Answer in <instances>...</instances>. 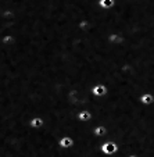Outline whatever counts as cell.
Here are the masks:
<instances>
[{
    "label": "cell",
    "mask_w": 154,
    "mask_h": 157,
    "mask_svg": "<svg viewBox=\"0 0 154 157\" xmlns=\"http://www.w3.org/2000/svg\"><path fill=\"white\" fill-rule=\"evenodd\" d=\"M77 120L79 122H89L92 120V113L88 111V110H82V111H78L77 113Z\"/></svg>",
    "instance_id": "5b68a950"
},
{
    "label": "cell",
    "mask_w": 154,
    "mask_h": 157,
    "mask_svg": "<svg viewBox=\"0 0 154 157\" xmlns=\"http://www.w3.org/2000/svg\"><path fill=\"white\" fill-rule=\"evenodd\" d=\"M107 128L104 127V125H97V127L93 128V135H95L96 138H100V136H106L107 135Z\"/></svg>",
    "instance_id": "8992f818"
},
{
    "label": "cell",
    "mask_w": 154,
    "mask_h": 157,
    "mask_svg": "<svg viewBox=\"0 0 154 157\" xmlns=\"http://www.w3.org/2000/svg\"><path fill=\"white\" fill-rule=\"evenodd\" d=\"M108 42L111 44H121L122 42H124V38H122V35H119V33H111V35L108 36Z\"/></svg>",
    "instance_id": "52a82bcc"
},
{
    "label": "cell",
    "mask_w": 154,
    "mask_h": 157,
    "mask_svg": "<svg viewBox=\"0 0 154 157\" xmlns=\"http://www.w3.org/2000/svg\"><path fill=\"white\" fill-rule=\"evenodd\" d=\"M74 145H75V140H74V138L69 136V135H62V136H60L58 140H57V146L61 149H71Z\"/></svg>",
    "instance_id": "7a4b0ae2"
},
{
    "label": "cell",
    "mask_w": 154,
    "mask_h": 157,
    "mask_svg": "<svg viewBox=\"0 0 154 157\" xmlns=\"http://www.w3.org/2000/svg\"><path fill=\"white\" fill-rule=\"evenodd\" d=\"M100 150L104 156H115L119 150V146L113 140H107L100 145Z\"/></svg>",
    "instance_id": "6da1fadb"
},
{
    "label": "cell",
    "mask_w": 154,
    "mask_h": 157,
    "mask_svg": "<svg viewBox=\"0 0 154 157\" xmlns=\"http://www.w3.org/2000/svg\"><path fill=\"white\" fill-rule=\"evenodd\" d=\"M128 157H139L137 154H130V156H128Z\"/></svg>",
    "instance_id": "30bf717a"
},
{
    "label": "cell",
    "mask_w": 154,
    "mask_h": 157,
    "mask_svg": "<svg viewBox=\"0 0 154 157\" xmlns=\"http://www.w3.org/2000/svg\"><path fill=\"white\" fill-rule=\"evenodd\" d=\"M90 93L93 95V98H103L107 95V86L103 83H96L92 86L90 89Z\"/></svg>",
    "instance_id": "3957f363"
},
{
    "label": "cell",
    "mask_w": 154,
    "mask_h": 157,
    "mask_svg": "<svg viewBox=\"0 0 154 157\" xmlns=\"http://www.w3.org/2000/svg\"><path fill=\"white\" fill-rule=\"evenodd\" d=\"M99 6L104 10H108L114 6V0H100V2H99Z\"/></svg>",
    "instance_id": "9c48e42d"
},
{
    "label": "cell",
    "mask_w": 154,
    "mask_h": 157,
    "mask_svg": "<svg viewBox=\"0 0 154 157\" xmlns=\"http://www.w3.org/2000/svg\"><path fill=\"white\" fill-rule=\"evenodd\" d=\"M140 101H142L145 106H151L154 103V96L151 93H145V95L140 98Z\"/></svg>",
    "instance_id": "ba28073f"
},
{
    "label": "cell",
    "mask_w": 154,
    "mask_h": 157,
    "mask_svg": "<svg viewBox=\"0 0 154 157\" xmlns=\"http://www.w3.org/2000/svg\"><path fill=\"white\" fill-rule=\"evenodd\" d=\"M28 125H29V128H32V129H42V128L45 127V118L40 116H35L33 118H31Z\"/></svg>",
    "instance_id": "277c9868"
}]
</instances>
